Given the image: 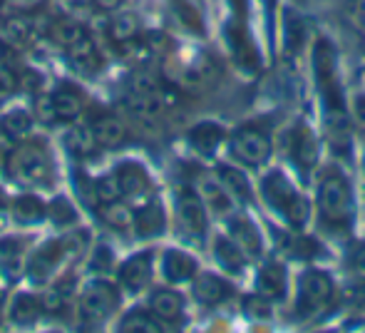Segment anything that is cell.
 Instances as JSON below:
<instances>
[{
	"label": "cell",
	"mask_w": 365,
	"mask_h": 333,
	"mask_svg": "<svg viewBox=\"0 0 365 333\" xmlns=\"http://www.w3.org/2000/svg\"><path fill=\"white\" fill-rule=\"evenodd\" d=\"M313 73L326 115V137L333 150H343L351 142V115L346 110V97L338 75V55L328 38H318L313 45Z\"/></svg>",
	"instance_id": "obj_1"
},
{
	"label": "cell",
	"mask_w": 365,
	"mask_h": 333,
	"mask_svg": "<svg viewBox=\"0 0 365 333\" xmlns=\"http://www.w3.org/2000/svg\"><path fill=\"white\" fill-rule=\"evenodd\" d=\"M318 229L326 237L346 239L356 227V194L348 174L338 165H326L316 179Z\"/></svg>",
	"instance_id": "obj_2"
},
{
	"label": "cell",
	"mask_w": 365,
	"mask_h": 333,
	"mask_svg": "<svg viewBox=\"0 0 365 333\" xmlns=\"http://www.w3.org/2000/svg\"><path fill=\"white\" fill-rule=\"evenodd\" d=\"M261 197L269 204V209L286 222V227L293 232H303V227L311 219V202L301 189L291 182V177L284 169L274 167L261 177Z\"/></svg>",
	"instance_id": "obj_3"
},
{
	"label": "cell",
	"mask_w": 365,
	"mask_h": 333,
	"mask_svg": "<svg viewBox=\"0 0 365 333\" xmlns=\"http://www.w3.org/2000/svg\"><path fill=\"white\" fill-rule=\"evenodd\" d=\"M333 299H336V281L328 271L316 269V266L301 271L296 281V299H293V311L298 319L323 314Z\"/></svg>",
	"instance_id": "obj_4"
},
{
	"label": "cell",
	"mask_w": 365,
	"mask_h": 333,
	"mask_svg": "<svg viewBox=\"0 0 365 333\" xmlns=\"http://www.w3.org/2000/svg\"><path fill=\"white\" fill-rule=\"evenodd\" d=\"M122 304V291L117 284L95 276L80 289L77 296V316H80L82 324H102V321L112 319V316L120 311Z\"/></svg>",
	"instance_id": "obj_5"
},
{
	"label": "cell",
	"mask_w": 365,
	"mask_h": 333,
	"mask_svg": "<svg viewBox=\"0 0 365 333\" xmlns=\"http://www.w3.org/2000/svg\"><path fill=\"white\" fill-rule=\"evenodd\" d=\"M5 172L15 182L25 184V187H35V184H43L50 179V174H53V157H50L45 145L23 140L5 160Z\"/></svg>",
	"instance_id": "obj_6"
},
{
	"label": "cell",
	"mask_w": 365,
	"mask_h": 333,
	"mask_svg": "<svg viewBox=\"0 0 365 333\" xmlns=\"http://www.w3.org/2000/svg\"><path fill=\"white\" fill-rule=\"evenodd\" d=\"M226 150H229L231 160L241 167L249 169H261L274 155V142H271L269 132H264L256 125H244L236 132L229 135L226 142Z\"/></svg>",
	"instance_id": "obj_7"
},
{
	"label": "cell",
	"mask_w": 365,
	"mask_h": 333,
	"mask_svg": "<svg viewBox=\"0 0 365 333\" xmlns=\"http://www.w3.org/2000/svg\"><path fill=\"white\" fill-rule=\"evenodd\" d=\"M174 214H177V224L182 237L192 244H204L209 232V209L197 194V189L184 187L174 197Z\"/></svg>",
	"instance_id": "obj_8"
},
{
	"label": "cell",
	"mask_w": 365,
	"mask_h": 333,
	"mask_svg": "<svg viewBox=\"0 0 365 333\" xmlns=\"http://www.w3.org/2000/svg\"><path fill=\"white\" fill-rule=\"evenodd\" d=\"M70 259L68 242L65 239H48L45 244H40L33 254L25 259V276L33 284H48L53 281V276L63 269V264Z\"/></svg>",
	"instance_id": "obj_9"
},
{
	"label": "cell",
	"mask_w": 365,
	"mask_h": 333,
	"mask_svg": "<svg viewBox=\"0 0 365 333\" xmlns=\"http://www.w3.org/2000/svg\"><path fill=\"white\" fill-rule=\"evenodd\" d=\"M284 155L303 174H311L318 165V140L306 122H293L284 132Z\"/></svg>",
	"instance_id": "obj_10"
},
{
	"label": "cell",
	"mask_w": 365,
	"mask_h": 333,
	"mask_svg": "<svg viewBox=\"0 0 365 333\" xmlns=\"http://www.w3.org/2000/svg\"><path fill=\"white\" fill-rule=\"evenodd\" d=\"M154 264H157V256L152 249L135 251L132 256H127L120 266H117V286H120L122 296H137L145 289H149L154 279Z\"/></svg>",
	"instance_id": "obj_11"
},
{
	"label": "cell",
	"mask_w": 365,
	"mask_h": 333,
	"mask_svg": "<svg viewBox=\"0 0 365 333\" xmlns=\"http://www.w3.org/2000/svg\"><path fill=\"white\" fill-rule=\"evenodd\" d=\"M112 172H115L117 182H120L122 197L125 199H137V202H142V199L154 194L152 174H149L147 167L140 165L137 160H122Z\"/></svg>",
	"instance_id": "obj_12"
},
{
	"label": "cell",
	"mask_w": 365,
	"mask_h": 333,
	"mask_svg": "<svg viewBox=\"0 0 365 333\" xmlns=\"http://www.w3.org/2000/svg\"><path fill=\"white\" fill-rule=\"evenodd\" d=\"M197 194L202 197V202L207 204L209 214H217L221 219H229L231 214H236V199L226 192V187L221 184V179L217 177V172H202L197 179Z\"/></svg>",
	"instance_id": "obj_13"
},
{
	"label": "cell",
	"mask_w": 365,
	"mask_h": 333,
	"mask_svg": "<svg viewBox=\"0 0 365 333\" xmlns=\"http://www.w3.org/2000/svg\"><path fill=\"white\" fill-rule=\"evenodd\" d=\"M192 289L197 301L207 309H217L229 299H234L236 294L234 284L226 279V274H214V271H199L192 281Z\"/></svg>",
	"instance_id": "obj_14"
},
{
	"label": "cell",
	"mask_w": 365,
	"mask_h": 333,
	"mask_svg": "<svg viewBox=\"0 0 365 333\" xmlns=\"http://www.w3.org/2000/svg\"><path fill=\"white\" fill-rule=\"evenodd\" d=\"M159 271H162L164 281L169 286H182L192 284L194 276L199 274V261L184 249L169 247L159 254Z\"/></svg>",
	"instance_id": "obj_15"
},
{
	"label": "cell",
	"mask_w": 365,
	"mask_h": 333,
	"mask_svg": "<svg viewBox=\"0 0 365 333\" xmlns=\"http://www.w3.org/2000/svg\"><path fill=\"white\" fill-rule=\"evenodd\" d=\"M226 43H229L231 55L241 70H249V73L259 70V53H256L254 40L246 30V20L231 18V23L226 25Z\"/></svg>",
	"instance_id": "obj_16"
},
{
	"label": "cell",
	"mask_w": 365,
	"mask_h": 333,
	"mask_svg": "<svg viewBox=\"0 0 365 333\" xmlns=\"http://www.w3.org/2000/svg\"><path fill=\"white\" fill-rule=\"evenodd\" d=\"M226 234L244 249V254L249 256V259L264 256V234H261V229L256 227V222L251 217L239 214V212L231 214V217L226 219Z\"/></svg>",
	"instance_id": "obj_17"
},
{
	"label": "cell",
	"mask_w": 365,
	"mask_h": 333,
	"mask_svg": "<svg viewBox=\"0 0 365 333\" xmlns=\"http://www.w3.org/2000/svg\"><path fill=\"white\" fill-rule=\"evenodd\" d=\"M254 289L259 296L269 301H281L289 294V271L281 261H264L256 271L254 279Z\"/></svg>",
	"instance_id": "obj_18"
},
{
	"label": "cell",
	"mask_w": 365,
	"mask_h": 333,
	"mask_svg": "<svg viewBox=\"0 0 365 333\" xmlns=\"http://www.w3.org/2000/svg\"><path fill=\"white\" fill-rule=\"evenodd\" d=\"M132 229L140 239H154L159 234H164L167 229V212H164L162 202L157 197H147L140 202V207L135 209V222Z\"/></svg>",
	"instance_id": "obj_19"
},
{
	"label": "cell",
	"mask_w": 365,
	"mask_h": 333,
	"mask_svg": "<svg viewBox=\"0 0 365 333\" xmlns=\"http://www.w3.org/2000/svg\"><path fill=\"white\" fill-rule=\"evenodd\" d=\"M147 309L162 321L164 326L167 324H177V321L184 319V296L179 294L174 286H159L149 294Z\"/></svg>",
	"instance_id": "obj_20"
},
{
	"label": "cell",
	"mask_w": 365,
	"mask_h": 333,
	"mask_svg": "<svg viewBox=\"0 0 365 333\" xmlns=\"http://www.w3.org/2000/svg\"><path fill=\"white\" fill-rule=\"evenodd\" d=\"M212 254L214 261L219 264V269L226 276H241L249 266V256L244 254V249L229 237V234H217L212 242Z\"/></svg>",
	"instance_id": "obj_21"
},
{
	"label": "cell",
	"mask_w": 365,
	"mask_h": 333,
	"mask_svg": "<svg viewBox=\"0 0 365 333\" xmlns=\"http://www.w3.org/2000/svg\"><path fill=\"white\" fill-rule=\"evenodd\" d=\"M90 130L97 140V147H102V150H117L127 142L125 122L117 115H110V112H100V115L92 117Z\"/></svg>",
	"instance_id": "obj_22"
},
{
	"label": "cell",
	"mask_w": 365,
	"mask_h": 333,
	"mask_svg": "<svg viewBox=\"0 0 365 333\" xmlns=\"http://www.w3.org/2000/svg\"><path fill=\"white\" fill-rule=\"evenodd\" d=\"M217 177L221 179V184L226 187V192L236 199V204H239V207H249V204H254V199H256L254 184H251V179L246 177V172H244V167H241V165L236 167V165L224 162V165L217 167Z\"/></svg>",
	"instance_id": "obj_23"
},
{
	"label": "cell",
	"mask_w": 365,
	"mask_h": 333,
	"mask_svg": "<svg viewBox=\"0 0 365 333\" xmlns=\"http://www.w3.org/2000/svg\"><path fill=\"white\" fill-rule=\"evenodd\" d=\"M226 140V130L221 125L212 120H204L199 125H194L192 130L187 132V142L194 152H199L202 157H214L219 152V147L224 145Z\"/></svg>",
	"instance_id": "obj_24"
},
{
	"label": "cell",
	"mask_w": 365,
	"mask_h": 333,
	"mask_svg": "<svg viewBox=\"0 0 365 333\" xmlns=\"http://www.w3.org/2000/svg\"><path fill=\"white\" fill-rule=\"evenodd\" d=\"M50 100H53L55 120L58 122H68V125H73V122L80 120L85 102H82V92L77 90V87L58 85L53 92H50Z\"/></svg>",
	"instance_id": "obj_25"
},
{
	"label": "cell",
	"mask_w": 365,
	"mask_h": 333,
	"mask_svg": "<svg viewBox=\"0 0 365 333\" xmlns=\"http://www.w3.org/2000/svg\"><path fill=\"white\" fill-rule=\"evenodd\" d=\"M167 3L184 33L194 35V38H207V20L194 0H167Z\"/></svg>",
	"instance_id": "obj_26"
},
{
	"label": "cell",
	"mask_w": 365,
	"mask_h": 333,
	"mask_svg": "<svg viewBox=\"0 0 365 333\" xmlns=\"http://www.w3.org/2000/svg\"><path fill=\"white\" fill-rule=\"evenodd\" d=\"M10 214L20 227H35L48 219V204L35 194H18L10 202Z\"/></svg>",
	"instance_id": "obj_27"
},
{
	"label": "cell",
	"mask_w": 365,
	"mask_h": 333,
	"mask_svg": "<svg viewBox=\"0 0 365 333\" xmlns=\"http://www.w3.org/2000/svg\"><path fill=\"white\" fill-rule=\"evenodd\" d=\"M63 147L73 160H90L97 152V140L92 135L90 125H73L68 127V132L63 135Z\"/></svg>",
	"instance_id": "obj_28"
},
{
	"label": "cell",
	"mask_w": 365,
	"mask_h": 333,
	"mask_svg": "<svg viewBox=\"0 0 365 333\" xmlns=\"http://www.w3.org/2000/svg\"><path fill=\"white\" fill-rule=\"evenodd\" d=\"M43 314L45 311H43L40 296L28 294V291L15 294L13 301H10V309H8V319H10V324H15V326H33Z\"/></svg>",
	"instance_id": "obj_29"
},
{
	"label": "cell",
	"mask_w": 365,
	"mask_h": 333,
	"mask_svg": "<svg viewBox=\"0 0 365 333\" xmlns=\"http://www.w3.org/2000/svg\"><path fill=\"white\" fill-rule=\"evenodd\" d=\"M0 130H3V135L10 137V140L23 142L33 135L35 115L30 110H25V107H13V110L5 112L3 120H0Z\"/></svg>",
	"instance_id": "obj_30"
},
{
	"label": "cell",
	"mask_w": 365,
	"mask_h": 333,
	"mask_svg": "<svg viewBox=\"0 0 365 333\" xmlns=\"http://www.w3.org/2000/svg\"><path fill=\"white\" fill-rule=\"evenodd\" d=\"M0 271L10 279L25 274V242L18 237L0 239Z\"/></svg>",
	"instance_id": "obj_31"
},
{
	"label": "cell",
	"mask_w": 365,
	"mask_h": 333,
	"mask_svg": "<svg viewBox=\"0 0 365 333\" xmlns=\"http://www.w3.org/2000/svg\"><path fill=\"white\" fill-rule=\"evenodd\" d=\"M105 28H107V33H110V38L122 45L137 38V33H140V20H137L135 13H127L125 10V13L110 15V18L105 20Z\"/></svg>",
	"instance_id": "obj_32"
},
{
	"label": "cell",
	"mask_w": 365,
	"mask_h": 333,
	"mask_svg": "<svg viewBox=\"0 0 365 333\" xmlns=\"http://www.w3.org/2000/svg\"><path fill=\"white\" fill-rule=\"evenodd\" d=\"M100 214H102V222L112 229H132V222H135V209L130 204H125L122 199H115V202H107L100 204Z\"/></svg>",
	"instance_id": "obj_33"
},
{
	"label": "cell",
	"mask_w": 365,
	"mask_h": 333,
	"mask_svg": "<svg viewBox=\"0 0 365 333\" xmlns=\"http://www.w3.org/2000/svg\"><path fill=\"white\" fill-rule=\"evenodd\" d=\"M120 331H162L164 324L149 309H130L117 321Z\"/></svg>",
	"instance_id": "obj_34"
},
{
	"label": "cell",
	"mask_w": 365,
	"mask_h": 333,
	"mask_svg": "<svg viewBox=\"0 0 365 333\" xmlns=\"http://www.w3.org/2000/svg\"><path fill=\"white\" fill-rule=\"evenodd\" d=\"M85 35H87V30L82 28L80 20H73V18H68V15L60 18L58 23L50 28V38H53L63 50H70L75 43H80Z\"/></svg>",
	"instance_id": "obj_35"
},
{
	"label": "cell",
	"mask_w": 365,
	"mask_h": 333,
	"mask_svg": "<svg viewBox=\"0 0 365 333\" xmlns=\"http://www.w3.org/2000/svg\"><path fill=\"white\" fill-rule=\"evenodd\" d=\"M48 219L60 229H73L80 217H77V209L70 204V199L65 197H55L53 202L48 204Z\"/></svg>",
	"instance_id": "obj_36"
},
{
	"label": "cell",
	"mask_w": 365,
	"mask_h": 333,
	"mask_svg": "<svg viewBox=\"0 0 365 333\" xmlns=\"http://www.w3.org/2000/svg\"><path fill=\"white\" fill-rule=\"evenodd\" d=\"M289 254L291 256H296V259H316V256H321L323 254V249H321V244L316 242V239H311V237H306L303 232H296L291 237V244L289 247Z\"/></svg>",
	"instance_id": "obj_37"
},
{
	"label": "cell",
	"mask_w": 365,
	"mask_h": 333,
	"mask_svg": "<svg viewBox=\"0 0 365 333\" xmlns=\"http://www.w3.org/2000/svg\"><path fill=\"white\" fill-rule=\"evenodd\" d=\"M115 199H122V189H120V182H117L115 172L97 177L95 179V202L107 204V202H115Z\"/></svg>",
	"instance_id": "obj_38"
},
{
	"label": "cell",
	"mask_w": 365,
	"mask_h": 333,
	"mask_svg": "<svg viewBox=\"0 0 365 333\" xmlns=\"http://www.w3.org/2000/svg\"><path fill=\"white\" fill-rule=\"evenodd\" d=\"M87 266H90V271L95 276L110 274L112 269H117V266H115V256H112V249L107 247V244H97V247L92 249Z\"/></svg>",
	"instance_id": "obj_39"
},
{
	"label": "cell",
	"mask_w": 365,
	"mask_h": 333,
	"mask_svg": "<svg viewBox=\"0 0 365 333\" xmlns=\"http://www.w3.org/2000/svg\"><path fill=\"white\" fill-rule=\"evenodd\" d=\"M3 33L10 43L15 45H23L25 40L30 38V20L25 15H15V18H8L3 25Z\"/></svg>",
	"instance_id": "obj_40"
},
{
	"label": "cell",
	"mask_w": 365,
	"mask_h": 333,
	"mask_svg": "<svg viewBox=\"0 0 365 333\" xmlns=\"http://www.w3.org/2000/svg\"><path fill=\"white\" fill-rule=\"evenodd\" d=\"M60 5H63L65 15L73 20H90L92 15L97 13V5L95 0H60Z\"/></svg>",
	"instance_id": "obj_41"
},
{
	"label": "cell",
	"mask_w": 365,
	"mask_h": 333,
	"mask_svg": "<svg viewBox=\"0 0 365 333\" xmlns=\"http://www.w3.org/2000/svg\"><path fill=\"white\" fill-rule=\"evenodd\" d=\"M244 309L249 311V316H256V319H269L271 316V301L264 299V296H259L254 291V296H249V299L244 301Z\"/></svg>",
	"instance_id": "obj_42"
},
{
	"label": "cell",
	"mask_w": 365,
	"mask_h": 333,
	"mask_svg": "<svg viewBox=\"0 0 365 333\" xmlns=\"http://www.w3.org/2000/svg\"><path fill=\"white\" fill-rule=\"evenodd\" d=\"M15 90H18V78H15L10 70L0 68V102H5L8 97H13Z\"/></svg>",
	"instance_id": "obj_43"
},
{
	"label": "cell",
	"mask_w": 365,
	"mask_h": 333,
	"mask_svg": "<svg viewBox=\"0 0 365 333\" xmlns=\"http://www.w3.org/2000/svg\"><path fill=\"white\" fill-rule=\"evenodd\" d=\"M38 120L48 122V125H50V122H58V120H55V110H53V100H50V92L38 100Z\"/></svg>",
	"instance_id": "obj_44"
},
{
	"label": "cell",
	"mask_w": 365,
	"mask_h": 333,
	"mask_svg": "<svg viewBox=\"0 0 365 333\" xmlns=\"http://www.w3.org/2000/svg\"><path fill=\"white\" fill-rule=\"evenodd\" d=\"M351 269L356 274H365V244H356L351 251Z\"/></svg>",
	"instance_id": "obj_45"
},
{
	"label": "cell",
	"mask_w": 365,
	"mask_h": 333,
	"mask_svg": "<svg viewBox=\"0 0 365 333\" xmlns=\"http://www.w3.org/2000/svg\"><path fill=\"white\" fill-rule=\"evenodd\" d=\"M231 8V15L236 20H246V13H249V0H226Z\"/></svg>",
	"instance_id": "obj_46"
},
{
	"label": "cell",
	"mask_w": 365,
	"mask_h": 333,
	"mask_svg": "<svg viewBox=\"0 0 365 333\" xmlns=\"http://www.w3.org/2000/svg\"><path fill=\"white\" fill-rule=\"evenodd\" d=\"M353 115L361 122V127H365V95L356 97V102H353Z\"/></svg>",
	"instance_id": "obj_47"
},
{
	"label": "cell",
	"mask_w": 365,
	"mask_h": 333,
	"mask_svg": "<svg viewBox=\"0 0 365 333\" xmlns=\"http://www.w3.org/2000/svg\"><path fill=\"white\" fill-rule=\"evenodd\" d=\"M122 0H95L97 10H117Z\"/></svg>",
	"instance_id": "obj_48"
},
{
	"label": "cell",
	"mask_w": 365,
	"mask_h": 333,
	"mask_svg": "<svg viewBox=\"0 0 365 333\" xmlns=\"http://www.w3.org/2000/svg\"><path fill=\"white\" fill-rule=\"evenodd\" d=\"M15 5H18L20 10H30V8H35V5L40 3V0H13Z\"/></svg>",
	"instance_id": "obj_49"
}]
</instances>
